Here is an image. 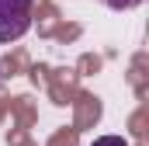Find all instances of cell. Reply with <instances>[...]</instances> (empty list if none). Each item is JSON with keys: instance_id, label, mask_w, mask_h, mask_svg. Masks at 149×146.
Segmentation results:
<instances>
[{"instance_id": "2", "label": "cell", "mask_w": 149, "mask_h": 146, "mask_svg": "<svg viewBox=\"0 0 149 146\" xmlns=\"http://www.w3.org/2000/svg\"><path fill=\"white\" fill-rule=\"evenodd\" d=\"M104 4H108L111 11H132V7H139L142 0H104Z\"/></svg>"}, {"instance_id": "3", "label": "cell", "mask_w": 149, "mask_h": 146, "mask_svg": "<svg viewBox=\"0 0 149 146\" xmlns=\"http://www.w3.org/2000/svg\"><path fill=\"white\" fill-rule=\"evenodd\" d=\"M90 146H128L121 136H101V139H94Z\"/></svg>"}, {"instance_id": "1", "label": "cell", "mask_w": 149, "mask_h": 146, "mask_svg": "<svg viewBox=\"0 0 149 146\" xmlns=\"http://www.w3.org/2000/svg\"><path fill=\"white\" fill-rule=\"evenodd\" d=\"M31 28V0H0V42H17Z\"/></svg>"}]
</instances>
